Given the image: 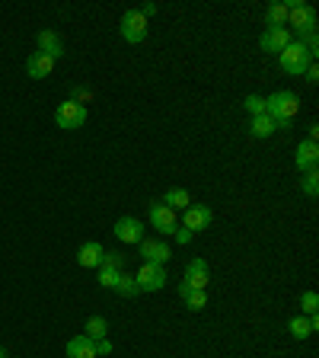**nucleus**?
Masks as SVG:
<instances>
[{"label":"nucleus","mask_w":319,"mask_h":358,"mask_svg":"<svg viewBox=\"0 0 319 358\" xmlns=\"http://www.w3.org/2000/svg\"><path fill=\"white\" fill-rule=\"evenodd\" d=\"M297 109H300V99L290 90H275L272 96H265V115L275 122V128H288L290 119L297 115Z\"/></svg>","instance_id":"1"},{"label":"nucleus","mask_w":319,"mask_h":358,"mask_svg":"<svg viewBox=\"0 0 319 358\" xmlns=\"http://www.w3.org/2000/svg\"><path fill=\"white\" fill-rule=\"evenodd\" d=\"M288 29L297 32V36H306V32L316 29V10L306 7L304 0H288Z\"/></svg>","instance_id":"2"},{"label":"nucleus","mask_w":319,"mask_h":358,"mask_svg":"<svg viewBox=\"0 0 319 358\" xmlns=\"http://www.w3.org/2000/svg\"><path fill=\"white\" fill-rule=\"evenodd\" d=\"M278 61H281V67L288 71L290 77H304V74H306V67L313 64V55L306 52V48L297 42V38H294V42H290L281 55H278Z\"/></svg>","instance_id":"3"},{"label":"nucleus","mask_w":319,"mask_h":358,"mask_svg":"<svg viewBox=\"0 0 319 358\" xmlns=\"http://www.w3.org/2000/svg\"><path fill=\"white\" fill-rule=\"evenodd\" d=\"M54 122H58V128H64V131H77V128L87 125V106H83L80 99H67V103H61L58 109H54Z\"/></svg>","instance_id":"4"},{"label":"nucleus","mask_w":319,"mask_h":358,"mask_svg":"<svg viewBox=\"0 0 319 358\" xmlns=\"http://www.w3.org/2000/svg\"><path fill=\"white\" fill-rule=\"evenodd\" d=\"M119 32L128 45H138L147 38V20H144L141 10H125L121 13V22H119Z\"/></svg>","instance_id":"5"},{"label":"nucleus","mask_w":319,"mask_h":358,"mask_svg":"<svg viewBox=\"0 0 319 358\" xmlns=\"http://www.w3.org/2000/svg\"><path fill=\"white\" fill-rule=\"evenodd\" d=\"M211 221H214V208H211V205H188L186 211H182V224H179V227H186L188 234H201V231H208L211 227Z\"/></svg>","instance_id":"6"},{"label":"nucleus","mask_w":319,"mask_h":358,"mask_svg":"<svg viewBox=\"0 0 319 358\" xmlns=\"http://www.w3.org/2000/svg\"><path fill=\"white\" fill-rule=\"evenodd\" d=\"M147 217H150V224H154V231H160L163 237H172V234H176V227H179L176 211L166 208L163 201H150Z\"/></svg>","instance_id":"7"},{"label":"nucleus","mask_w":319,"mask_h":358,"mask_svg":"<svg viewBox=\"0 0 319 358\" xmlns=\"http://www.w3.org/2000/svg\"><path fill=\"white\" fill-rule=\"evenodd\" d=\"M134 282H138V291H160V288H166L170 275H166V266H154V262H144V266L138 268Z\"/></svg>","instance_id":"8"},{"label":"nucleus","mask_w":319,"mask_h":358,"mask_svg":"<svg viewBox=\"0 0 319 358\" xmlns=\"http://www.w3.org/2000/svg\"><path fill=\"white\" fill-rule=\"evenodd\" d=\"M290 42H294V32H290L288 26H278V29H265V32H262L259 48L265 55H281Z\"/></svg>","instance_id":"9"},{"label":"nucleus","mask_w":319,"mask_h":358,"mask_svg":"<svg viewBox=\"0 0 319 358\" xmlns=\"http://www.w3.org/2000/svg\"><path fill=\"white\" fill-rule=\"evenodd\" d=\"M182 282H186L188 288L205 291V288H208V282H211V268H208V262L201 259V256L188 259V262H186V272H182Z\"/></svg>","instance_id":"10"},{"label":"nucleus","mask_w":319,"mask_h":358,"mask_svg":"<svg viewBox=\"0 0 319 358\" xmlns=\"http://www.w3.org/2000/svg\"><path fill=\"white\" fill-rule=\"evenodd\" d=\"M147 227H144V221H138V217H131V215H125V217H119L115 221V237L121 240V243H141L144 237H147Z\"/></svg>","instance_id":"11"},{"label":"nucleus","mask_w":319,"mask_h":358,"mask_svg":"<svg viewBox=\"0 0 319 358\" xmlns=\"http://www.w3.org/2000/svg\"><path fill=\"white\" fill-rule=\"evenodd\" d=\"M138 246H141L144 262H154V266H166V262L172 259V250L163 243V240H150V237H144Z\"/></svg>","instance_id":"12"},{"label":"nucleus","mask_w":319,"mask_h":358,"mask_svg":"<svg viewBox=\"0 0 319 358\" xmlns=\"http://www.w3.org/2000/svg\"><path fill=\"white\" fill-rule=\"evenodd\" d=\"M294 166H297L300 173H310V170H316L319 166V148H316V141H300L297 144V150H294Z\"/></svg>","instance_id":"13"},{"label":"nucleus","mask_w":319,"mask_h":358,"mask_svg":"<svg viewBox=\"0 0 319 358\" xmlns=\"http://www.w3.org/2000/svg\"><path fill=\"white\" fill-rule=\"evenodd\" d=\"M288 329H290V336H294L297 343H304V339H310V336L319 329V317H316V313H313V317H304V313H297V317H290Z\"/></svg>","instance_id":"14"},{"label":"nucleus","mask_w":319,"mask_h":358,"mask_svg":"<svg viewBox=\"0 0 319 358\" xmlns=\"http://www.w3.org/2000/svg\"><path fill=\"white\" fill-rule=\"evenodd\" d=\"M54 71V61L48 58V55L42 52H32L29 58H26V74L32 77V80H45V77Z\"/></svg>","instance_id":"15"},{"label":"nucleus","mask_w":319,"mask_h":358,"mask_svg":"<svg viewBox=\"0 0 319 358\" xmlns=\"http://www.w3.org/2000/svg\"><path fill=\"white\" fill-rule=\"evenodd\" d=\"M103 256H105V250H103V243H96V240H87V243L77 250V262H80L83 268H99L103 266Z\"/></svg>","instance_id":"16"},{"label":"nucleus","mask_w":319,"mask_h":358,"mask_svg":"<svg viewBox=\"0 0 319 358\" xmlns=\"http://www.w3.org/2000/svg\"><path fill=\"white\" fill-rule=\"evenodd\" d=\"M38 52L48 55L52 61L64 58V42H61L58 32H52V29H42V32H38Z\"/></svg>","instance_id":"17"},{"label":"nucleus","mask_w":319,"mask_h":358,"mask_svg":"<svg viewBox=\"0 0 319 358\" xmlns=\"http://www.w3.org/2000/svg\"><path fill=\"white\" fill-rule=\"evenodd\" d=\"M67 358H99L96 355V343H93V339H87V336H74V339H71V343H67Z\"/></svg>","instance_id":"18"},{"label":"nucleus","mask_w":319,"mask_h":358,"mask_svg":"<svg viewBox=\"0 0 319 358\" xmlns=\"http://www.w3.org/2000/svg\"><path fill=\"white\" fill-rule=\"evenodd\" d=\"M176 291H179V298L186 301L188 310H205V307H208V294H205V291L188 288L186 282H179V285H176Z\"/></svg>","instance_id":"19"},{"label":"nucleus","mask_w":319,"mask_h":358,"mask_svg":"<svg viewBox=\"0 0 319 358\" xmlns=\"http://www.w3.org/2000/svg\"><path fill=\"white\" fill-rule=\"evenodd\" d=\"M160 201H163L166 208H172V211H186L188 205H192V195H188V189L172 186V189H166V195Z\"/></svg>","instance_id":"20"},{"label":"nucleus","mask_w":319,"mask_h":358,"mask_svg":"<svg viewBox=\"0 0 319 358\" xmlns=\"http://www.w3.org/2000/svg\"><path fill=\"white\" fill-rule=\"evenodd\" d=\"M265 26H268V29L288 26V7H284V3H268V10H265Z\"/></svg>","instance_id":"21"},{"label":"nucleus","mask_w":319,"mask_h":358,"mask_svg":"<svg viewBox=\"0 0 319 358\" xmlns=\"http://www.w3.org/2000/svg\"><path fill=\"white\" fill-rule=\"evenodd\" d=\"M105 333H109V323H105V317H89L87 327H83V336H87V339H93V343L105 339Z\"/></svg>","instance_id":"22"},{"label":"nucleus","mask_w":319,"mask_h":358,"mask_svg":"<svg viewBox=\"0 0 319 358\" xmlns=\"http://www.w3.org/2000/svg\"><path fill=\"white\" fill-rule=\"evenodd\" d=\"M275 131L278 128H275V122L268 119V115H255L253 125H249V134H253V138H272Z\"/></svg>","instance_id":"23"},{"label":"nucleus","mask_w":319,"mask_h":358,"mask_svg":"<svg viewBox=\"0 0 319 358\" xmlns=\"http://www.w3.org/2000/svg\"><path fill=\"white\" fill-rule=\"evenodd\" d=\"M112 291H119L121 298H138V294H141V291H138V282H134V275H125V272L119 275V285H115Z\"/></svg>","instance_id":"24"},{"label":"nucleus","mask_w":319,"mask_h":358,"mask_svg":"<svg viewBox=\"0 0 319 358\" xmlns=\"http://www.w3.org/2000/svg\"><path fill=\"white\" fill-rule=\"evenodd\" d=\"M300 189H304L306 199H316V195H319V173L316 170L304 173V179H300Z\"/></svg>","instance_id":"25"},{"label":"nucleus","mask_w":319,"mask_h":358,"mask_svg":"<svg viewBox=\"0 0 319 358\" xmlns=\"http://www.w3.org/2000/svg\"><path fill=\"white\" fill-rule=\"evenodd\" d=\"M243 109L249 112V115H265V96H259V93H249V96L243 99Z\"/></svg>","instance_id":"26"},{"label":"nucleus","mask_w":319,"mask_h":358,"mask_svg":"<svg viewBox=\"0 0 319 358\" xmlns=\"http://www.w3.org/2000/svg\"><path fill=\"white\" fill-rule=\"evenodd\" d=\"M125 262H128V256H125V253H119V250H105V256H103V266H105V268L125 272Z\"/></svg>","instance_id":"27"},{"label":"nucleus","mask_w":319,"mask_h":358,"mask_svg":"<svg viewBox=\"0 0 319 358\" xmlns=\"http://www.w3.org/2000/svg\"><path fill=\"white\" fill-rule=\"evenodd\" d=\"M316 307H319V294L316 291H304V294H300V313H304V317H313Z\"/></svg>","instance_id":"28"},{"label":"nucleus","mask_w":319,"mask_h":358,"mask_svg":"<svg viewBox=\"0 0 319 358\" xmlns=\"http://www.w3.org/2000/svg\"><path fill=\"white\" fill-rule=\"evenodd\" d=\"M119 275L121 272H115V268L99 266V285H103V288H115V285H119Z\"/></svg>","instance_id":"29"},{"label":"nucleus","mask_w":319,"mask_h":358,"mask_svg":"<svg viewBox=\"0 0 319 358\" xmlns=\"http://www.w3.org/2000/svg\"><path fill=\"white\" fill-rule=\"evenodd\" d=\"M172 237H176V243H182V246L192 243V234H188L186 227H176V234H172Z\"/></svg>","instance_id":"30"},{"label":"nucleus","mask_w":319,"mask_h":358,"mask_svg":"<svg viewBox=\"0 0 319 358\" xmlns=\"http://www.w3.org/2000/svg\"><path fill=\"white\" fill-rule=\"evenodd\" d=\"M306 80H310V83H319V71H316V64H310V67H306Z\"/></svg>","instance_id":"31"},{"label":"nucleus","mask_w":319,"mask_h":358,"mask_svg":"<svg viewBox=\"0 0 319 358\" xmlns=\"http://www.w3.org/2000/svg\"><path fill=\"white\" fill-rule=\"evenodd\" d=\"M109 352H112V345L105 343V339H99V343H96V355H109Z\"/></svg>","instance_id":"32"},{"label":"nucleus","mask_w":319,"mask_h":358,"mask_svg":"<svg viewBox=\"0 0 319 358\" xmlns=\"http://www.w3.org/2000/svg\"><path fill=\"white\" fill-rule=\"evenodd\" d=\"M316 134H319V125H310V131H306V141H316Z\"/></svg>","instance_id":"33"},{"label":"nucleus","mask_w":319,"mask_h":358,"mask_svg":"<svg viewBox=\"0 0 319 358\" xmlns=\"http://www.w3.org/2000/svg\"><path fill=\"white\" fill-rule=\"evenodd\" d=\"M0 358H10V352H7V349H0Z\"/></svg>","instance_id":"34"}]
</instances>
